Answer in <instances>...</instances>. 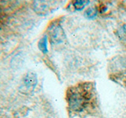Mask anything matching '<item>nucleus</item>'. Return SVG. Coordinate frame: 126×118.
Instances as JSON below:
<instances>
[{"instance_id":"obj_5","label":"nucleus","mask_w":126,"mask_h":118,"mask_svg":"<svg viewBox=\"0 0 126 118\" xmlns=\"http://www.w3.org/2000/svg\"><path fill=\"white\" fill-rule=\"evenodd\" d=\"M38 47L43 54L47 53L48 49H47V36L44 35L43 38L39 39V41L38 43Z\"/></svg>"},{"instance_id":"obj_8","label":"nucleus","mask_w":126,"mask_h":118,"mask_svg":"<svg viewBox=\"0 0 126 118\" xmlns=\"http://www.w3.org/2000/svg\"><path fill=\"white\" fill-rule=\"evenodd\" d=\"M89 2L88 1H75L73 2V6L76 7V9L77 10H81L83 9V7H84L86 5H88Z\"/></svg>"},{"instance_id":"obj_4","label":"nucleus","mask_w":126,"mask_h":118,"mask_svg":"<svg viewBox=\"0 0 126 118\" xmlns=\"http://www.w3.org/2000/svg\"><path fill=\"white\" fill-rule=\"evenodd\" d=\"M56 2L36 1L33 2V9L38 14H48L52 10L53 4Z\"/></svg>"},{"instance_id":"obj_6","label":"nucleus","mask_w":126,"mask_h":118,"mask_svg":"<svg viewBox=\"0 0 126 118\" xmlns=\"http://www.w3.org/2000/svg\"><path fill=\"white\" fill-rule=\"evenodd\" d=\"M84 15L89 19H93L96 17L97 15V11L94 8H88V10L85 11Z\"/></svg>"},{"instance_id":"obj_1","label":"nucleus","mask_w":126,"mask_h":118,"mask_svg":"<svg viewBox=\"0 0 126 118\" xmlns=\"http://www.w3.org/2000/svg\"><path fill=\"white\" fill-rule=\"evenodd\" d=\"M91 89L87 88L86 85H82L77 89H71L68 95V101L70 108L80 111L84 109L88 103V101L90 99Z\"/></svg>"},{"instance_id":"obj_3","label":"nucleus","mask_w":126,"mask_h":118,"mask_svg":"<svg viewBox=\"0 0 126 118\" xmlns=\"http://www.w3.org/2000/svg\"><path fill=\"white\" fill-rule=\"evenodd\" d=\"M48 35L52 44H60L65 40V32L59 25H51L48 29Z\"/></svg>"},{"instance_id":"obj_2","label":"nucleus","mask_w":126,"mask_h":118,"mask_svg":"<svg viewBox=\"0 0 126 118\" xmlns=\"http://www.w3.org/2000/svg\"><path fill=\"white\" fill-rule=\"evenodd\" d=\"M37 75L32 71H29L23 76L19 86V91L23 94H30L37 85Z\"/></svg>"},{"instance_id":"obj_7","label":"nucleus","mask_w":126,"mask_h":118,"mask_svg":"<svg viewBox=\"0 0 126 118\" xmlns=\"http://www.w3.org/2000/svg\"><path fill=\"white\" fill-rule=\"evenodd\" d=\"M117 35L121 40L126 41V25H123L117 31Z\"/></svg>"}]
</instances>
